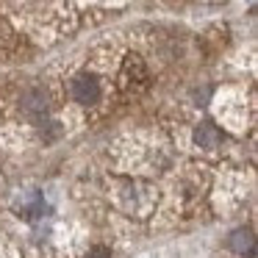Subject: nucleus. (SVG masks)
<instances>
[{"mask_svg":"<svg viewBox=\"0 0 258 258\" xmlns=\"http://www.w3.org/2000/svg\"><path fill=\"white\" fill-rule=\"evenodd\" d=\"M70 89H73L75 103H81V106H92V103L100 100V81H97L95 75H89V73L75 75Z\"/></svg>","mask_w":258,"mask_h":258,"instance_id":"nucleus-1","label":"nucleus"},{"mask_svg":"<svg viewBox=\"0 0 258 258\" xmlns=\"http://www.w3.org/2000/svg\"><path fill=\"white\" fill-rule=\"evenodd\" d=\"M23 108H25V114H31L34 119H42L47 114V108H50V103H47L45 92L34 89V92H28V95L23 97Z\"/></svg>","mask_w":258,"mask_h":258,"instance_id":"nucleus-2","label":"nucleus"},{"mask_svg":"<svg viewBox=\"0 0 258 258\" xmlns=\"http://www.w3.org/2000/svg\"><path fill=\"white\" fill-rule=\"evenodd\" d=\"M195 142L203 147V150H214V147H219V142H222V134H219L217 125L203 122L200 128L195 131Z\"/></svg>","mask_w":258,"mask_h":258,"instance_id":"nucleus-3","label":"nucleus"},{"mask_svg":"<svg viewBox=\"0 0 258 258\" xmlns=\"http://www.w3.org/2000/svg\"><path fill=\"white\" fill-rule=\"evenodd\" d=\"M230 244H233V250H239V252H244V247H247V250H252V236H250V230H236L233 239H230Z\"/></svg>","mask_w":258,"mask_h":258,"instance_id":"nucleus-4","label":"nucleus"},{"mask_svg":"<svg viewBox=\"0 0 258 258\" xmlns=\"http://www.w3.org/2000/svg\"><path fill=\"white\" fill-rule=\"evenodd\" d=\"M89 258H111V252H108L106 247H97V250L89 252Z\"/></svg>","mask_w":258,"mask_h":258,"instance_id":"nucleus-5","label":"nucleus"}]
</instances>
